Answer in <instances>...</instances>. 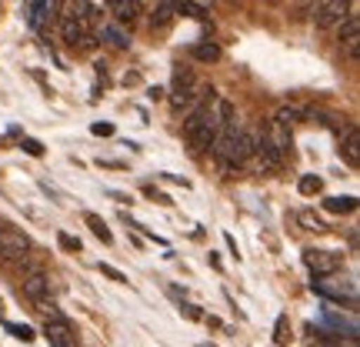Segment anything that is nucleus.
<instances>
[{
    "instance_id": "nucleus-20",
    "label": "nucleus",
    "mask_w": 360,
    "mask_h": 347,
    "mask_svg": "<svg viewBox=\"0 0 360 347\" xmlns=\"http://www.w3.org/2000/svg\"><path fill=\"white\" fill-rule=\"evenodd\" d=\"M297 191L304 194V197H317V194L323 191V180L317 177V174H304V177L297 180Z\"/></svg>"
},
{
    "instance_id": "nucleus-36",
    "label": "nucleus",
    "mask_w": 360,
    "mask_h": 347,
    "mask_svg": "<svg viewBox=\"0 0 360 347\" xmlns=\"http://www.w3.org/2000/svg\"><path fill=\"white\" fill-rule=\"evenodd\" d=\"M204 347H210V344H204Z\"/></svg>"
},
{
    "instance_id": "nucleus-25",
    "label": "nucleus",
    "mask_w": 360,
    "mask_h": 347,
    "mask_svg": "<svg viewBox=\"0 0 360 347\" xmlns=\"http://www.w3.org/2000/svg\"><path fill=\"white\" fill-rule=\"evenodd\" d=\"M57 244L64 247V251H70V254H80V241L77 237H70V234H64V231L57 234Z\"/></svg>"
},
{
    "instance_id": "nucleus-17",
    "label": "nucleus",
    "mask_w": 360,
    "mask_h": 347,
    "mask_svg": "<svg viewBox=\"0 0 360 347\" xmlns=\"http://www.w3.org/2000/svg\"><path fill=\"white\" fill-rule=\"evenodd\" d=\"M101 37L107 40L110 47H117V51H127V47H130V34H127V30H124L120 24H103Z\"/></svg>"
},
{
    "instance_id": "nucleus-6",
    "label": "nucleus",
    "mask_w": 360,
    "mask_h": 347,
    "mask_svg": "<svg viewBox=\"0 0 360 347\" xmlns=\"http://www.w3.org/2000/svg\"><path fill=\"white\" fill-rule=\"evenodd\" d=\"M27 251H30V237L0 220V254L4 258H27Z\"/></svg>"
},
{
    "instance_id": "nucleus-23",
    "label": "nucleus",
    "mask_w": 360,
    "mask_h": 347,
    "mask_svg": "<svg viewBox=\"0 0 360 347\" xmlns=\"http://www.w3.org/2000/svg\"><path fill=\"white\" fill-rule=\"evenodd\" d=\"M177 11L187 13V17H197V20H204V7H200V4H193V0H177Z\"/></svg>"
},
{
    "instance_id": "nucleus-11",
    "label": "nucleus",
    "mask_w": 360,
    "mask_h": 347,
    "mask_svg": "<svg viewBox=\"0 0 360 347\" xmlns=\"http://www.w3.org/2000/svg\"><path fill=\"white\" fill-rule=\"evenodd\" d=\"M254 154H257L260 170H281L283 168V157L274 151V144H270L267 137H257V141H254Z\"/></svg>"
},
{
    "instance_id": "nucleus-12",
    "label": "nucleus",
    "mask_w": 360,
    "mask_h": 347,
    "mask_svg": "<svg viewBox=\"0 0 360 347\" xmlns=\"http://www.w3.org/2000/svg\"><path fill=\"white\" fill-rule=\"evenodd\" d=\"M270 144H274V151L281 157L290 154V147H294V134H290V127H283V124H277V120H270L267 134H264Z\"/></svg>"
},
{
    "instance_id": "nucleus-26",
    "label": "nucleus",
    "mask_w": 360,
    "mask_h": 347,
    "mask_svg": "<svg viewBox=\"0 0 360 347\" xmlns=\"http://www.w3.org/2000/svg\"><path fill=\"white\" fill-rule=\"evenodd\" d=\"M7 331H11L17 341H34V331H30L27 324H7Z\"/></svg>"
},
{
    "instance_id": "nucleus-29",
    "label": "nucleus",
    "mask_w": 360,
    "mask_h": 347,
    "mask_svg": "<svg viewBox=\"0 0 360 347\" xmlns=\"http://www.w3.org/2000/svg\"><path fill=\"white\" fill-rule=\"evenodd\" d=\"M274 341H277V344H287V341H290V334H287V317H277V334H274Z\"/></svg>"
},
{
    "instance_id": "nucleus-8",
    "label": "nucleus",
    "mask_w": 360,
    "mask_h": 347,
    "mask_svg": "<svg viewBox=\"0 0 360 347\" xmlns=\"http://www.w3.org/2000/svg\"><path fill=\"white\" fill-rule=\"evenodd\" d=\"M20 291L37 304V301H44V297L51 294V281H47V274H44V270H30L24 281H20Z\"/></svg>"
},
{
    "instance_id": "nucleus-16",
    "label": "nucleus",
    "mask_w": 360,
    "mask_h": 347,
    "mask_svg": "<svg viewBox=\"0 0 360 347\" xmlns=\"http://www.w3.org/2000/svg\"><path fill=\"white\" fill-rule=\"evenodd\" d=\"M340 157L347 160L350 168H360V134H357V127H347V137H344V147H340Z\"/></svg>"
},
{
    "instance_id": "nucleus-10",
    "label": "nucleus",
    "mask_w": 360,
    "mask_h": 347,
    "mask_svg": "<svg viewBox=\"0 0 360 347\" xmlns=\"http://www.w3.org/2000/svg\"><path fill=\"white\" fill-rule=\"evenodd\" d=\"M340 30V40L347 44V53L357 61V47H360V13H354L350 11L347 17H344V24L337 27Z\"/></svg>"
},
{
    "instance_id": "nucleus-14",
    "label": "nucleus",
    "mask_w": 360,
    "mask_h": 347,
    "mask_svg": "<svg viewBox=\"0 0 360 347\" xmlns=\"http://www.w3.org/2000/svg\"><path fill=\"white\" fill-rule=\"evenodd\" d=\"M174 17H177V0H160L150 13V27L154 30H164V27L174 24Z\"/></svg>"
},
{
    "instance_id": "nucleus-32",
    "label": "nucleus",
    "mask_w": 360,
    "mask_h": 347,
    "mask_svg": "<svg viewBox=\"0 0 360 347\" xmlns=\"http://www.w3.org/2000/svg\"><path fill=\"white\" fill-rule=\"evenodd\" d=\"M180 314H184V317H191V321H200V310L193 308V304H180Z\"/></svg>"
},
{
    "instance_id": "nucleus-18",
    "label": "nucleus",
    "mask_w": 360,
    "mask_h": 347,
    "mask_svg": "<svg viewBox=\"0 0 360 347\" xmlns=\"http://www.w3.org/2000/svg\"><path fill=\"white\" fill-rule=\"evenodd\" d=\"M193 61L197 64H217L220 61V47L214 44V40H200V44H193Z\"/></svg>"
},
{
    "instance_id": "nucleus-15",
    "label": "nucleus",
    "mask_w": 360,
    "mask_h": 347,
    "mask_svg": "<svg viewBox=\"0 0 360 347\" xmlns=\"http://www.w3.org/2000/svg\"><path fill=\"white\" fill-rule=\"evenodd\" d=\"M60 34H64L67 44H74V47H77V40L87 34V24H84V17H77V13H67L64 20H60Z\"/></svg>"
},
{
    "instance_id": "nucleus-22",
    "label": "nucleus",
    "mask_w": 360,
    "mask_h": 347,
    "mask_svg": "<svg viewBox=\"0 0 360 347\" xmlns=\"http://www.w3.org/2000/svg\"><path fill=\"white\" fill-rule=\"evenodd\" d=\"M300 117H307L300 107H281V111L274 114V120H277V124H283V127H290V124H297Z\"/></svg>"
},
{
    "instance_id": "nucleus-35",
    "label": "nucleus",
    "mask_w": 360,
    "mask_h": 347,
    "mask_svg": "<svg viewBox=\"0 0 360 347\" xmlns=\"http://www.w3.org/2000/svg\"><path fill=\"white\" fill-rule=\"evenodd\" d=\"M107 4H117V0H107Z\"/></svg>"
},
{
    "instance_id": "nucleus-19",
    "label": "nucleus",
    "mask_w": 360,
    "mask_h": 347,
    "mask_svg": "<svg viewBox=\"0 0 360 347\" xmlns=\"http://www.w3.org/2000/svg\"><path fill=\"white\" fill-rule=\"evenodd\" d=\"M323 207H327L330 214H354V210H357V197H327Z\"/></svg>"
},
{
    "instance_id": "nucleus-1",
    "label": "nucleus",
    "mask_w": 360,
    "mask_h": 347,
    "mask_svg": "<svg viewBox=\"0 0 360 347\" xmlns=\"http://www.w3.org/2000/svg\"><path fill=\"white\" fill-rule=\"evenodd\" d=\"M231 120H237L233 103L210 87L204 101L197 103L191 114H187V120H184V137H187V144H191L193 151H210L220 127H227Z\"/></svg>"
},
{
    "instance_id": "nucleus-30",
    "label": "nucleus",
    "mask_w": 360,
    "mask_h": 347,
    "mask_svg": "<svg viewBox=\"0 0 360 347\" xmlns=\"http://www.w3.org/2000/svg\"><path fill=\"white\" fill-rule=\"evenodd\" d=\"M90 134H97V137H110V134H114V124H103V120H97V124H90Z\"/></svg>"
},
{
    "instance_id": "nucleus-4",
    "label": "nucleus",
    "mask_w": 360,
    "mask_h": 347,
    "mask_svg": "<svg viewBox=\"0 0 360 347\" xmlns=\"http://www.w3.org/2000/svg\"><path fill=\"white\" fill-rule=\"evenodd\" d=\"M350 11H354L350 0H323L321 7H317V13H314V24L321 27V30H337Z\"/></svg>"
},
{
    "instance_id": "nucleus-34",
    "label": "nucleus",
    "mask_w": 360,
    "mask_h": 347,
    "mask_svg": "<svg viewBox=\"0 0 360 347\" xmlns=\"http://www.w3.org/2000/svg\"><path fill=\"white\" fill-rule=\"evenodd\" d=\"M267 4H281V0H267Z\"/></svg>"
},
{
    "instance_id": "nucleus-13",
    "label": "nucleus",
    "mask_w": 360,
    "mask_h": 347,
    "mask_svg": "<svg viewBox=\"0 0 360 347\" xmlns=\"http://www.w3.org/2000/svg\"><path fill=\"white\" fill-rule=\"evenodd\" d=\"M110 13H114L117 24H137L141 20V0H117V4H110Z\"/></svg>"
},
{
    "instance_id": "nucleus-27",
    "label": "nucleus",
    "mask_w": 360,
    "mask_h": 347,
    "mask_svg": "<svg viewBox=\"0 0 360 347\" xmlns=\"http://www.w3.org/2000/svg\"><path fill=\"white\" fill-rule=\"evenodd\" d=\"M20 147H24L30 157H44V144L34 141V137H24V141H20Z\"/></svg>"
},
{
    "instance_id": "nucleus-28",
    "label": "nucleus",
    "mask_w": 360,
    "mask_h": 347,
    "mask_svg": "<svg viewBox=\"0 0 360 347\" xmlns=\"http://www.w3.org/2000/svg\"><path fill=\"white\" fill-rule=\"evenodd\" d=\"M101 274L103 277H110V281H117V284H127V277H124L117 267H110V264H101Z\"/></svg>"
},
{
    "instance_id": "nucleus-31",
    "label": "nucleus",
    "mask_w": 360,
    "mask_h": 347,
    "mask_svg": "<svg viewBox=\"0 0 360 347\" xmlns=\"http://www.w3.org/2000/svg\"><path fill=\"white\" fill-rule=\"evenodd\" d=\"M97 164H101V168H110V170H127V164H124V160H114V157H101Z\"/></svg>"
},
{
    "instance_id": "nucleus-5",
    "label": "nucleus",
    "mask_w": 360,
    "mask_h": 347,
    "mask_svg": "<svg viewBox=\"0 0 360 347\" xmlns=\"http://www.w3.org/2000/svg\"><path fill=\"white\" fill-rule=\"evenodd\" d=\"M314 291H317L321 297L340 301V304L347 301L350 308L357 304V284L354 281H327V277H317V281H314Z\"/></svg>"
},
{
    "instance_id": "nucleus-24",
    "label": "nucleus",
    "mask_w": 360,
    "mask_h": 347,
    "mask_svg": "<svg viewBox=\"0 0 360 347\" xmlns=\"http://www.w3.org/2000/svg\"><path fill=\"white\" fill-rule=\"evenodd\" d=\"M300 224H304V227H307V231H327V224H323L321 217H317V214H310V210H304V214H300Z\"/></svg>"
},
{
    "instance_id": "nucleus-3",
    "label": "nucleus",
    "mask_w": 360,
    "mask_h": 347,
    "mask_svg": "<svg viewBox=\"0 0 360 347\" xmlns=\"http://www.w3.org/2000/svg\"><path fill=\"white\" fill-rule=\"evenodd\" d=\"M207 90L200 80L193 77V70H187V67H174V80H170V103L177 107V111H187L191 114L197 103L207 97Z\"/></svg>"
},
{
    "instance_id": "nucleus-21",
    "label": "nucleus",
    "mask_w": 360,
    "mask_h": 347,
    "mask_svg": "<svg viewBox=\"0 0 360 347\" xmlns=\"http://www.w3.org/2000/svg\"><path fill=\"white\" fill-rule=\"evenodd\" d=\"M84 220H87V227H90L94 234H97V237H101L103 244H110V241H114V234L107 231V224H103V220L97 217V214H84Z\"/></svg>"
},
{
    "instance_id": "nucleus-2",
    "label": "nucleus",
    "mask_w": 360,
    "mask_h": 347,
    "mask_svg": "<svg viewBox=\"0 0 360 347\" xmlns=\"http://www.w3.org/2000/svg\"><path fill=\"white\" fill-rule=\"evenodd\" d=\"M254 134L250 130H244V127H237V120H231L227 127H220V134L214 137V157H217L220 164L227 170H233V168H240L247 157L254 154Z\"/></svg>"
},
{
    "instance_id": "nucleus-7",
    "label": "nucleus",
    "mask_w": 360,
    "mask_h": 347,
    "mask_svg": "<svg viewBox=\"0 0 360 347\" xmlns=\"http://www.w3.org/2000/svg\"><path fill=\"white\" fill-rule=\"evenodd\" d=\"M304 264L314 270V277H330L340 267V258L330 251H304Z\"/></svg>"
},
{
    "instance_id": "nucleus-9",
    "label": "nucleus",
    "mask_w": 360,
    "mask_h": 347,
    "mask_svg": "<svg viewBox=\"0 0 360 347\" xmlns=\"http://www.w3.org/2000/svg\"><path fill=\"white\" fill-rule=\"evenodd\" d=\"M44 334H47L51 347H74V331H70V324L64 317H51L47 327H44Z\"/></svg>"
},
{
    "instance_id": "nucleus-33",
    "label": "nucleus",
    "mask_w": 360,
    "mask_h": 347,
    "mask_svg": "<svg viewBox=\"0 0 360 347\" xmlns=\"http://www.w3.org/2000/svg\"><path fill=\"white\" fill-rule=\"evenodd\" d=\"M147 94H150V101H160V97H164V90H160V87H150Z\"/></svg>"
}]
</instances>
